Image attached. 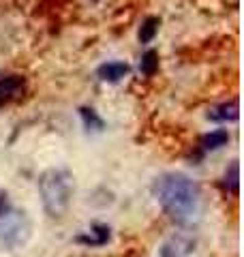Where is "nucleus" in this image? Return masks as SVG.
Instances as JSON below:
<instances>
[{
    "mask_svg": "<svg viewBox=\"0 0 244 257\" xmlns=\"http://www.w3.org/2000/svg\"><path fill=\"white\" fill-rule=\"evenodd\" d=\"M195 248V240L186 234L169 236L161 246V257H189Z\"/></svg>",
    "mask_w": 244,
    "mask_h": 257,
    "instance_id": "obj_4",
    "label": "nucleus"
},
{
    "mask_svg": "<svg viewBox=\"0 0 244 257\" xmlns=\"http://www.w3.org/2000/svg\"><path fill=\"white\" fill-rule=\"evenodd\" d=\"M235 118H238V103L235 101L223 103V105H216L208 111V120H212V122H229Z\"/></svg>",
    "mask_w": 244,
    "mask_h": 257,
    "instance_id": "obj_8",
    "label": "nucleus"
},
{
    "mask_svg": "<svg viewBox=\"0 0 244 257\" xmlns=\"http://www.w3.org/2000/svg\"><path fill=\"white\" fill-rule=\"evenodd\" d=\"M79 116H81V120H84V126L88 128V131H103L105 122L92 107H79Z\"/></svg>",
    "mask_w": 244,
    "mask_h": 257,
    "instance_id": "obj_10",
    "label": "nucleus"
},
{
    "mask_svg": "<svg viewBox=\"0 0 244 257\" xmlns=\"http://www.w3.org/2000/svg\"><path fill=\"white\" fill-rule=\"evenodd\" d=\"M227 142H229V133H227L225 128H216V131L203 135V138L199 140V146H201L203 152H212V150L223 148Z\"/></svg>",
    "mask_w": 244,
    "mask_h": 257,
    "instance_id": "obj_9",
    "label": "nucleus"
},
{
    "mask_svg": "<svg viewBox=\"0 0 244 257\" xmlns=\"http://www.w3.org/2000/svg\"><path fill=\"white\" fill-rule=\"evenodd\" d=\"M32 234V225L26 212H13L0 216V251H13L24 246Z\"/></svg>",
    "mask_w": 244,
    "mask_h": 257,
    "instance_id": "obj_3",
    "label": "nucleus"
},
{
    "mask_svg": "<svg viewBox=\"0 0 244 257\" xmlns=\"http://www.w3.org/2000/svg\"><path fill=\"white\" fill-rule=\"evenodd\" d=\"M129 73V64L127 62H105L101 64L99 69H96V75L103 82H109V84H116L120 82L122 77Z\"/></svg>",
    "mask_w": 244,
    "mask_h": 257,
    "instance_id": "obj_7",
    "label": "nucleus"
},
{
    "mask_svg": "<svg viewBox=\"0 0 244 257\" xmlns=\"http://www.w3.org/2000/svg\"><path fill=\"white\" fill-rule=\"evenodd\" d=\"M140 69H142L144 75H148V77L154 75V73H157V69H159V54L154 52V50H148V52L142 56Z\"/></svg>",
    "mask_w": 244,
    "mask_h": 257,
    "instance_id": "obj_12",
    "label": "nucleus"
},
{
    "mask_svg": "<svg viewBox=\"0 0 244 257\" xmlns=\"http://www.w3.org/2000/svg\"><path fill=\"white\" fill-rule=\"evenodd\" d=\"M152 195L165 210V214L178 225L197 223L201 216V191L197 182L180 172H167L152 184Z\"/></svg>",
    "mask_w": 244,
    "mask_h": 257,
    "instance_id": "obj_1",
    "label": "nucleus"
},
{
    "mask_svg": "<svg viewBox=\"0 0 244 257\" xmlns=\"http://www.w3.org/2000/svg\"><path fill=\"white\" fill-rule=\"evenodd\" d=\"M39 193L45 212L50 216H62L71 204L73 193H75V178L64 167H52L41 174Z\"/></svg>",
    "mask_w": 244,
    "mask_h": 257,
    "instance_id": "obj_2",
    "label": "nucleus"
},
{
    "mask_svg": "<svg viewBox=\"0 0 244 257\" xmlns=\"http://www.w3.org/2000/svg\"><path fill=\"white\" fill-rule=\"evenodd\" d=\"M159 18H148V20H144L142 24V28H140V41L142 43H150L154 37H157V32H159Z\"/></svg>",
    "mask_w": 244,
    "mask_h": 257,
    "instance_id": "obj_11",
    "label": "nucleus"
},
{
    "mask_svg": "<svg viewBox=\"0 0 244 257\" xmlns=\"http://www.w3.org/2000/svg\"><path fill=\"white\" fill-rule=\"evenodd\" d=\"M225 187L231 195H238V161H233L229 170L225 172Z\"/></svg>",
    "mask_w": 244,
    "mask_h": 257,
    "instance_id": "obj_13",
    "label": "nucleus"
},
{
    "mask_svg": "<svg viewBox=\"0 0 244 257\" xmlns=\"http://www.w3.org/2000/svg\"><path fill=\"white\" fill-rule=\"evenodd\" d=\"M73 240H75L77 244H84V246H103V244H107V240H109V227L103 223H94L88 231L75 236Z\"/></svg>",
    "mask_w": 244,
    "mask_h": 257,
    "instance_id": "obj_5",
    "label": "nucleus"
},
{
    "mask_svg": "<svg viewBox=\"0 0 244 257\" xmlns=\"http://www.w3.org/2000/svg\"><path fill=\"white\" fill-rule=\"evenodd\" d=\"M11 210V202H9V195L5 191H0V216L7 214Z\"/></svg>",
    "mask_w": 244,
    "mask_h": 257,
    "instance_id": "obj_14",
    "label": "nucleus"
},
{
    "mask_svg": "<svg viewBox=\"0 0 244 257\" xmlns=\"http://www.w3.org/2000/svg\"><path fill=\"white\" fill-rule=\"evenodd\" d=\"M24 88V77L20 75H0V105L15 99Z\"/></svg>",
    "mask_w": 244,
    "mask_h": 257,
    "instance_id": "obj_6",
    "label": "nucleus"
}]
</instances>
